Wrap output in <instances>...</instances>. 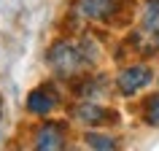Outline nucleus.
<instances>
[{"label":"nucleus","instance_id":"7ed1b4c3","mask_svg":"<svg viewBox=\"0 0 159 151\" xmlns=\"http://www.w3.org/2000/svg\"><path fill=\"white\" fill-rule=\"evenodd\" d=\"M154 81V73H151V67L148 65H129L124 67L121 73L116 76V89L124 97H132V94H138L140 89H146V86Z\"/></svg>","mask_w":159,"mask_h":151},{"label":"nucleus","instance_id":"f03ea898","mask_svg":"<svg viewBox=\"0 0 159 151\" xmlns=\"http://www.w3.org/2000/svg\"><path fill=\"white\" fill-rule=\"evenodd\" d=\"M135 46L143 54L159 51V0H143L140 27L135 33Z\"/></svg>","mask_w":159,"mask_h":151},{"label":"nucleus","instance_id":"9b49d317","mask_svg":"<svg viewBox=\"0 0 159 151\" xmlns=\"http://www.w3.org/2000/svg\"><path fill=\"white\" fill-rule=\"evenodd\" d=\"M0 113H3V103H0Z\"/></svg>","mask_w":159,"mask_h":151},{"label":"nucleus","instance_id":"20e7f679","mask_svg":"<svg viewBox=\"0 0 159 151\" xmlns=\"http://www.w3.org/2000/svg\"><path fill=\"white\" fill-rule=\"evenodd\" d=\"M73 116H75V121H81V124H86V127H102V124L119 121L116 111L102 108V105H97L94 100H86V103H81V105H75Z\"/></svg>","mask_w":159,"mask_h":151},{"label":"nucleus","instance_id":"0eeeda50","mask_svg":"<svg viewBox=\"0 0 159 151\" xmlns=\"http://www.w3.org/2000/svg\"><path fill=\"white\" fill-rule=\"evenodd\" d=\"M119 8V0H81V14L94 22H111Z\"/></svg>","mask_w":159,"mask_h":151},{"label":"nucleus","instance_id":"9d476101","mask_svg":"<svg viewBox=\"0 0 159 151\" xmlns=\"http://www.w3.org/2000/svg\"><path fill=\"white\" fill-rule=\"evenodd\" d=\"M143 119L151 127H159V94H151L148 100L143 103Z\"/></svg>","mask_w":159,"mask_h":151},{"label":"nucleus","instance_id":"1a4fd4ad","mask_svg":"<svg viewBox=\"0 0 159 151\" xmlns=\"http://www.w3.org/2000/svg\"><path fill=\"white\" fill-rule=\"evenodd\" d=\"M102 89H105V78L97 76V81H94V78H86V84L78 89V94H81L84 100H97V97H102Z\"/></svg>","mask_w":159,"mask_h":151},{"label":"nucleus","instance_id":"39448f33","mask_svg":"<svg viewBox=\"0 0 159 151\" xmlns=\"http://www.w3.org/2000/svg\"><path fill=\"white\" fill-rule=\"evenodd\" d=\"M65 127L57 121H46L41 124V130L35 132V149L38 151H59L65 149Z\"/></svg>","mask_w":159,"mask_h":151},{"label":"nucleus","instance_id":"423d86ee","mask_svg":"<svg viewBox=\"0 0 159 151\" xmlns=\"http://www.w3.org/2000/svg\"><path fill=\"white\" fill-rule=\"evenodd\" d=\"M59 105V97L57 92L51 89V86H38V89H33V92L27 94V111L30 113H35V116H46V113H51V111Z\"/></svg>","mask_w":159,"mask_h":151},{"label":"nucleus","instance_id":"6e6552de","mask_svg":"<svg viewBox=\"0 0 159 151\" xmlns=\"http://www.w3.org/2000/svg\"><path fill=\"white\" fill-rule=\"evenodd\" d=\"M84 140H86V146H89V149H100V151H113V149L119 146L111 135H100V132H86Z\"/></svg>","mask_w":159,"mask_h":151},{"label":"nucleus","instance_id":"f257e3e1","mask_svg":"<svg viewBox=\"0 0 159 151\" xmlns=\"http://www.w3.org/2000/svg\"><path fill=\"white\" fill-rule=\"evenodd\" d=\"M97 49L89 41H57L49 49V65L59 78H73L94 65Z\"/></svg>","mask_w":159,"mask_h":151}]
</instances>
